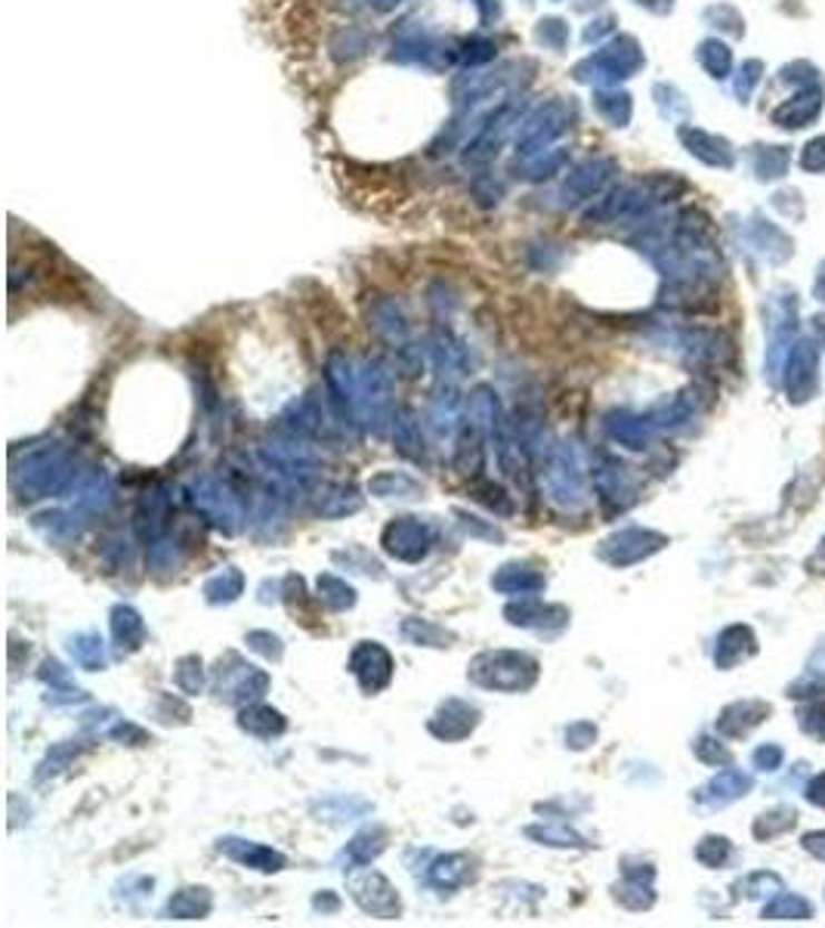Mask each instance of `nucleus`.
I'll return each instance as SVG.
<instances>
[{"label": "nucleus", "instance_id": "1", "mask_svg": "<svg viewBox=\"0 0 825 928\" xmlns=\"http://www.w3.org/2000/svg\"><path fill=\"white\" fill-rule=\"evenodd\" d=\"M536 675L538 663L526 653H482L480 660L470 665V678L480 687H495V691H526L536 681Z\"/></svg>", "mask_w": 825, "mask_h": 928}, {"label": "nucleus", "instance_id": "2", "mask_svg": "<svg viewBox=\"0 0 825 928\" xmlns=\"http://www.w3.org/2000/svg\"><path fill=\"white\" fill-rule=\"evenodd\" d=\"M71 461L59 449H47V452H38L26 461L22 471H16V486L26 492V499H43V496H56L62 492L66 486L71 483Z\"/></svg>", "mask_w": 825, "mask_h": 928}, {"label": "nucleus", "instance_id": "3", "mask_svg": "<svg viewBox=\"0 0 825 928\" xmlns=\"http://www.w3.org/2000/svg\"><path fill=\"white\" fill-rule=\"evenodd\" d=\"M189 499H193L195 508L205 514L214 527L226 529V533H233V529L238 527V520H242L238 499L233 496V489L223 486L220 480H214V477H198V480H193V486H189Z\"/></svg>", "mask_w": 825, "mask_h": 928}, {"label": "nucleus", "instance_id": "4", "mask_svg": "<svg viewBox=\"0 0 825 928\" xmlns=\"http://www.w3.org/2000/svg\"><path fill=\"white\" fill-rule=\"evenodd\" d=\"M433 545V529L426 527L421 517H400L384 529V548L386 555L418 564Z\"/></svg>", "mask_w": 825, "mask_h": 928}, {"label": "nucleus", "instance_id": "5", "mask_svg": "<svg viewBox=\"0 0 825 928\" xmlns=\"http://www.w3.org/2000/svg\"><path fill=\"white\" fill-rule=\"evenodd\" d=\"M350 668H353V675H356L359 684H362V691L369 693H377L381 687L390 684V678H393V660H390V653H386L381 644H374V641L359 644L356 651H353V656H350Z\"/></svg>", "mask_w": 825, "mask_h": 928}, {"label": "nucleus", "instance_id": "6", "mask_svg": "<svg viewBox=\"0 0 825 928\" xmlns=\"http://www.w3.org/2000/svg\"><path fill=\"white\" fill-rule=\"evenodd\" d=\"M359 409H365L369 424L384 430L390 416V374L384 372L381 362H372L359 378Z\"/></svg>", "mask_w": 825, "mask_h": 928}, {"label": "nucleus", "instance_id": "7", "mask_svg": "<svg viewBox=\"0 0 825 928\" xmlns=\"http://www.w3.org/2000/svg\"><path fill=\"white\" fill-rule=\"evenodd\" d=\"M350 891H353L359 907L369 910V914L386 916V919L393 914H400V898H396V891L390 888V882H386L384 876L374 873V870H365V873L353 876V879H350Z\"/></svg>", "mask_w": 825, "mask_h": 928}, {"label": "nucleus", "instance_id": "8", "mask_svg": "<svg viewBox=\"0 0 825 928\" xmlns=\"http://www.w3.org/2000/svg\"><path fill=\"white\" fill-rule=\"evenodd\" d=\"M548 492H550V499L563 501V505H569V501H581V473H578L576 458L569 456V449H566V446H560V449H557V456H553V461H550Z\"/></svg>", "mask_w": 825, "mask_h": 928}, {"label": "nucleus", "instance_id": "9", "mask_svg": "<svg viewBox=\"0 0 825 928\" xmlns=\"http://www.w3.org/2000/svg\"><path fill=\"white\" fill-rule=\"evenodd\" d=\"M263 461L275 468L282 477H306L313 471V458L297 443H269L263 446Z\"/></svg>", "mask_w": 825, "mask_h": 928}, {"label": "nucleus", "instance_id": "10", "mask_svg": "<svg viewBox=\"0 0 825 928\" xmlns=\"http://www.w3.org/2000/svg\"><path fill=\"white\" fill-rule=\"evenodd\" d=\"M220 851H226L238 863H248L254 870H263V873H273V870L285 867V858L278 851L266 846H254V842H242V839H223Z\"/></svg>", "mask_w": 825, "mask_h": 928}, {"label": "nucleus", "instance_id": "11", "mask_svg": "<svg viewBox=\"0 0 825 928\" xmlns=\"http://www.w3.org/2000/svg\"><path fill=\"white\" fill-rule=\"evenodd\" d=\"M440 715L442 719H449V724H436V727H430V731L436 736H442V740H461V736H468L470 731L477 727V709L461 703V700H449V703L442 706Z\"/></svg>", "mask_w": 825, "mask_h": 928}, {"label": "nucleus", "instance_id": "12", "mask_svg": "<svg viewBox=\"0 0 825 928\" xmlns=\"http://www.w3.org/2000/svg\"><path fill=\"white\" fill-rule=\"evenodd\" d=\"M492 585H495L498 592H504V595H536V592H541L544 588V576L541 573H536V569L529 567H517V564H510V567H504L501 573H498L495 579H492Z\"/></svg>", "mask_w": 825, "mask_h": 928}, {"label": "nucleus", "instance_id": "13", "mask_svg": "<svg viewBox=\"0 0 825 928\" xmlns=\"http://www.w3.org/2000/svg\"><path fill=\"white\" fill-rule=\"evenodd\" d=\"M111 635L118 641L121 651H137L143 644V635H146V625H143V616H139L134 607H115L111 610Z\"/></svg>", "mask_w": 825, "mask_h": 928}, {"label": "nucleus", "instance_id": "14", "mask_svg": "<svg viewBox=\"0 0 825 928\" xmlns=\"http://www.w3.org/2000/svg\"><path fill=\"white\" fill-rule=\"evenodd\" d=\"M165 511H167L165 489H161V486H155L151 492H146V499L139 501V511H137L139 539H155V536L161 533Z\"/></svg>", "mask_w": 825, "mask_h": 928}, {"label": "nucleus", "instance_id": "15", "mask_svg": "<svg viewBox=\"0 0 825 928\" xmlns=\"http://www.w3.org/2000/svg\"><path fill=\"white\" fill-rule=\"evenodd\" d=\"M461 421V400L454 397V390H440L433 400H430V424L440 437H449Z\"/></svg>", "mask_w": 825, "mask_h": 928}, {"label": "nucleus", "instance_id": "16", "mask_svg": "<svg viewBox=\"0 0 825 928\" xmlns=\"http://www.w3.org/2000/svg\"><path fill=\"white\" fill-rule=\"evenodd\" d=\"M111 501V480L106 471H94L78 489V508L81 511H99Z\"/></svg>", "mask_w": 825, "mask_h": 928}, {"label": "nucleus", "instance_id": "17", "mask_svg": "<svg viewBox=\"0 0 825 928\" xmlns=\"http://www.w3.org/2000/svg\"><path fill=\"white\" fill-rule=\"evenodd\" d=\"M248 734L257 736H273L285 731V719L269 706H248L242 712V721H238Z\"/></svg>", "mask_w": 825, "mask_h": 928}, {"label": "nucleus", "instance_id": "18", "mask_svg": "<svg viewBox=\"0 0 825 928\" xmlns=\"http://www.w3.org/2000/svg\"><path fill=\"white\" fill-rule=\"evenodd\" d=\"M242 588H245V576L235 567H229L223 569V573H217L214 579H207L205 595L210 604H229V600H235V597L242 595Z\"/></svg>", "mask_w": 825, "mask_h": 928}, {"label": "nucleus", "instance_id": "19", "mask_svg": "<svg viewBox=\"0 0 825 928\" xmlns=\"http://www.w3.org/2000/svg\"><path fill=\"white\" fill-rule=\"evenodd\" d=\"M210 910V895L207 888H183L170 898V914L177 919H202Z\"/></svg>", "mask_w": 825, "mask_h": 928}, {"label": "nucleus", "instance_id": "20", "mask_svg": "<svg viewBox=\"0 0 825 928\" xmlns=\"http://www.w3.org/2000/svg\"><path fill=\"white\" fill-rule=\"evenodd\" d=\"M393 437H396V446H400L402 456L414 458V461H421V458H424V440H421V428H418V421H414L412 412H400V416H396V430H393Z\"/></svg>", "mask_w": 825, "mask_h": 928}, {"label": "nucleus", "instance_id": "21", "mask_svg": "<svg viewBox=\"0 0 825 928\" xmlns=\"http://www.w3.org/2000/svg\"><path fill=\"white\" fill-rule=\"evenodd\" d=\"M369 489H372L374 496H381V499H393V496H400V499H412L414 492H421V483L412 480L409 473L386 471V473H381V477H374L372 483H369Z\"/></svg>", "mask_w": 825, "mask_h": 928}, {"label": "nucleus", "instance_id": "22", "mask_svg": "<svg viewBox=\"0 0 825 928\" xmlns=\"http://www.w3.org/2000/svg\"><path fill=\"white\" fill-rule=\"evenodd\" d=\"M468 879V858L464 854H449L440 858L430 870V882L440 888H458Z\"/></svg>", "mask_w": 825, "mask_h": 928}, {"label": "nucleus", "instance_id": "23", "mask_svg": "<svg viewBox=\"0 0 825 928\" xmlns=\"http://www.w3.org/2000/svg\"><path fill=\"white\" fill-rule=\"evenodd\" d=\"M69 651H71V656H75V663L84 665L87 672H97V668L106 665V647H102L99 635L75 637V641L69 644Z\"/></svg>", "mask_w": 825, "mask_h": 928}, {"label": "nucleus", "instance_id": "24", "mask_svg": "<svg viewBox=\"0 0 825 928\" xmlns=\"http://www.w3.org/2000/svg\"><path fill=\"white\" fill-rule=\"evenodd\" d=\"M318 595H322V600L331 604L334 610H346V607H353V604H356V592H353L344 579L331 576V573L318 579Z\"/></svg>", "mask_w": 825, "mask_h": 928}, {"label": "nucleus", "instance_id": "25", "mask_svg": "<svg viewBox=\"0 0 825 928\" xmlns=\"http://www.w3.org/2000/svg\"><path fill=\"white\" fill-rule=\"evenodd\" d=\"M402 635L414 644H426V647H445V641H452L449 632H442L440 625H430L424 619H409L402 625Z\"/></svg>", "mask_w": 825, "mask_h": 928}, {"label": "nucleus", "instance_id": "26", "mask_svg": "<svg viewBox=\"0 0 825 928\" xmlns=\"http://www.w3.org/2000/svg\"><path fill=\"white\" fill-rule=\"evenodd\" d=\"M359 505H362V499L356 496V489L353 486H341V489H334L328 505H322L318 511L325 514V517H344V514L359 511Z\"/></svg>", "mask_w": 825, "mask_h": 928}, {"label": "nucleus", "instance_id": "27", "mask_svg": "<svg viewBox=\"0 0 825 928\" xmlns=\"http://www.w3.org/2000/svg\"><path fill=\"white\" fill-rule=\"evenodd\" d=\"M384 832H362V836H356L353 842H350V858L356 860V863H372V858H377L381 851H384Z\"/></svg>", "mask_w": 825, "mask_h": 928}, {"label": "nucleus", "instance_id": "28", "mask_svg": "<svg viewBox=\"0 0 825 928\" xmlns=\"http://www.w3.org/2000/svg\"><path fill=\"white\" fill-rule=\"evenodd\" d=\"M205 684V675H202V660L195 656H186L183 663L177 665V687L183 693H198Z\"/></svg>", "mask_w": 825, "mask_h": 928}, {"label": "nucleus", "instance_id": "29", "mask_svg": "<svg viewBox=\"0 0 825 928\" xmlns=\"http://www.w3.org/2000/svg\"><path fill=\"white\" fill-rule=\"evenodd\" d=\"M151 573H170L177 567V548L170 541H155L149 551Z\"/></svg>", "mask_w": 825, "mask_h": 928}, {"label": "nucleus", "instance_id": "30", "mask_svg": "<svg viewBox=\"0 0 825 928\" xmlns=\"http://www.w3.org/2000/svg\"><path fill=\"white\" fill-rule=\"evenodd\" d=\"M35 524H38V527H47L50 536H71V533H75V524H71L69 514H41V517H35Z\"/></svg>", "mask_w": 825, "mask_h": 928}, {"label": "nucleus", "instance_id": "31", "mask_svg": "<svg viewBox=\"0 0 825 928\" xmlns=\"http://www.w3.org/2000/svg\"><path fill=\"white\" fill-rule=\"evenodd\" d=\"M248 644L254 651H261L263 656H269V660H278V656H282V641L275 635H269V632H251Z\"/></svg>", "mask_w": 825, "mask_h": 928}]
</instances>
